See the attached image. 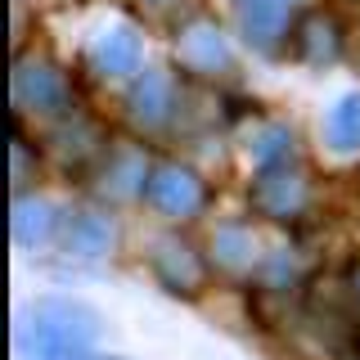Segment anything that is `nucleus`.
<instances>
[{"label":"nucleus","instance_id":"obj_9","mask_svg":"<svg viewBox=\"0 0 360 360\" xmlns=\"http://www.w3.org/2000/svg\"><path fill=\"white\" fill-rule=\"evenodd\" d=\"M86 68L104 86H127L144 68V32L131 18H104L86 41Z\"/></svg>","mask_w":360,"mask_h":360},{"label":"nucleus","instance_id":"obj_6","mask_svg":"<svg viewBox=\"0 0 360 360\" xmlns=\"http://www.w3.org/2000/svg\"><path fill=\"white\" fill-rule=\"evenodd\" d=\"M144 262H149V275L158 279V288H162L167 297L198 302L202 292H207V284H212L207 252H202V248L189 239V234H180V225H172V230H162V234H153Z\"/></svg>","mask_w":360,"mask_h":360},{"label":"nucleus","instance_id":"obj_8","mask_svg":"<svg viewBox=\"0 0 360 360\" xmlns=\"http://www.w3.org/2000/svg\"><path fill=\"white\" fill-rule=\"evenodd\" d=\"M149 167L153 158L144 144L135 140H108V149L99 153V162L90 167V194L104 207H131L144 202V185H149Z\"/></svg>","mask_w":360,"mask_h":360},{"label":"nucleus","instance_id":"obj_12","mask_svg":"<svg viewBox=\"0 0 360 360\" xmlns=\"http://www.w3.org/2000/svg\"><path fill=\"white\" fill-rule=\"evenodd\" d=\"M122 243V225L112 217V207H72L63 212V230H59V248L72 262H104L117 252Z\"/></svg>","mask_w":360,"mask_h":360},{"label":"nucleus","instance_id":"obj_11","mask_svg":"<svg viewBox=\"0 0 360 360\" xmlns=\"http://www.w3.org/2000/svg\"><path fill=\"white\" fill-rule=\"evenodd\" d=\"M302 18V0H234V32L252 54L279 59Z\"/></svg>","mask_w":360,"mask_h":360},{"label":"nucleus","instance_id":"obj_17","mask_svg":"<svg viewBox=\"0 0 360 360\" xmlns=\"http://www.w3.org/2000/svg\"><path fill=\"white\" fill-rule=\"evenodd\" d=\"M243 153H248L252 167L279 162V158H297V135H292L288 122H257V127L243 135Z\"/></svg>","mask_w":360,"mask_h":360},{"label":"nucleus","instance_id":"obj_2","mask_svg":"<svg viewBox=\"0 0 360 360\" xmlns=\"http://www.w3.org/2000/svg\"><path fill=\"white\" fill-rule=\"evenodd\" d=\"M9 99L22 122L50 127L54 117H63L68 108H77L72 82H68L63 63L45 50H18L14 72H9Z\"/></svg>","mask_w":360,"mask_h":360},{"label":"nucleus","instance_id":"obj_1","mask_svg":"<svg viewBox=\"0 0 360 360\" xmlns=\"http://www.w3.org/2000/svg\"><path fill=\"white\" fill-rule=\"evenodd\" d=\"M104 315L82 297H37L14 315V360H122L99 352Z\"/></svg>","mask_w":360,"mask_h":360},{"label":"nucleus","instance_id":"obj_19","mask_svg":"<svg viewBox=\"0 0 360 360\" xmlns=\"http://www.w3.org/2000/svg\"><path fill=\"white\" fill-rule=\"evenodd\" d=\"M347 292H352V315H356V329H360V266L347 270Z\"/></svg>","mask_w":360,"mask_h":360},{"label":"nucleus","instance_id":"obj_15","mask_svg":"<svg viewBox=\"0 0 360 360\" xmlns=\"http://www.w3.org/2000/svg\"><path fill=\"white\" fill-rule=\"evenodd\" d=\"M342 45H347V27L333 9H311V14L297 18L292 27V54L311 68H329L342 59Z\"/></svg>","mask_w":360,"mask_h":360},{"label":"nucleus","instance_id":"obj_21","mask_svg":"<svg viewBox=\"0 0 360 360\" xmlns=\"http://www.w3.org/2000/svg\"><path fill=\"white\" fill-rule=\"evenodd\" d=\"M144 5H167V0H144Z\"/></svg>","mask_w":360,"mask_h":360},{"label":"nucleus","instance_id":"obj_10","mask_svg":"<svg viewBox=\"0 0 360 360\" xmlns=\"http://www.w3.org/2000/svg\"><path fill=\"white\" fill-rule=\"evenodd\" d=\"M41 149L63 176H90V167L108 149V131L99 127V117H90L82 108H68L63 117H54L45 127Z\"/></svg>","mask_w":360,"mask_h":360},{"label":"nucleus","instance_id":"obj_20","mask_svg":"<svg viewBox=\"0 0 360 360\" xmlns=\"http://www.w3.org/2000/svg\"><path fill=\"white\" fill-rule=\"evenodd\" d=\"M338 18H347V14H360V0H338V9H333Z\"/></svg>","mask_w":360,"mask_h":360},{"label":"nucleus","instance_id":"obj_14","mask_svg":"<svg viewBox=\"0 0 360 360\" xmlns=\"http://www.w3.org/2000/svg\"><path fill=\"white\" fill-rule=\"evenodd\" d=\"M63 230V207L45 194H14V207H9V239H14L22 252H41V248L59 243Z\"/></svg>","mask_w":360,"mask_h":360},{"label":"nucleus","instance_id":"obj_7","mask_svg":"<svg viewBox=\"0 0 360 360\" xmlns=\"http://www.w3.org/2000/svg\"><path fill=\"white\" fill-rule=\"evenodd\" d=\"M180 104H185V95H180L176 72L140 68L127 82V95H122V117L140 140H158L180 122Z\"/></svg>","mask_w":360,"mask_h":360},{"label":"nucleus","instance_id":"obj_18","mask_svg":"<svg viewBox=\"0 0 360 360\" xmlns=\"http://www.w3.org/2000/svg\"><path fill=\"white\" fill-rule=\"evenodd\" d=\"M9 149H14V189L22 194V189H27V180H37V149H32L22 135H14V144H9Z\"/></svg>","mask_w":360,"mask_h":360},{"label":"nucleus","instance_id":"obj_4","mask_svg":"<svg viewBox=\"0 0 360 360\" xmlns=\"http://www.w3.org/2000/svg\"><path fill=\"white\" fill-rule=\"evenodd\" d=\"M212 202V185L185 158H153L149 185H144V207L162 225H194Z\"/></svg>","mask_w":360,"mask_h":360},{"label":"nucleus","instance_id":"obj_16","mask_svg":"<svg viewBox=\"0 0 360 360\" xmlns=\"http://www.w3.org/2000/svg\"><path fill=\"white\" fill-rule=\"evenodd\" d=\"M324 149L338 158H356L360 153V90H347L338 104L324 112Z\"/></svg>","mask_w":360,"mask_h":360},{"label":"nucleus","instance_id":"obj_13","mask_svg":"<svg viewBox=\"0 0 360 360\" xmlns=\"http://www.w3.org/2000/svg\"><path fill=\"white\" fill-rule=\"evenodd\" d=\"M202 252H207L212 275L243 284V279L257 275V266H262V257H266V243H262V234L252 230V221H221L217 230L207 234V248H202Z\"/></svg>","mask_w":360,"mask_h":360},{"label":"nucleus","instance_id":"obj_5","mask_svg":"<svg viewBox=\"0 0 360 360\" xmlns=\"http://www.w3.org/2000/svg\"><path fill=\"white\" fill-rule=\"evenodd\" d=\"M248 202H252V212L270 225H297L315 202V180L297 158H279V162L252 167Z\"/></svg>","mask_w":360,"mask_h":360},{"label":"nucleus","instance_id":"obj_3","mask_svg":"<svg viewBox=\"0 0 360 360\" xmlns=\"http://www.w3.org/2000/svg\"><path fill=\"white\" fill-rule=\"evenodd\" d=\"M172 54L180 63V72L189 77V82H230L234 77V41L230 32L221 27L217 14H207V9H194L189 18L176 22L172 32Z\"/></svg>","mask_w":360,"mask_h":360}]
</instances>
